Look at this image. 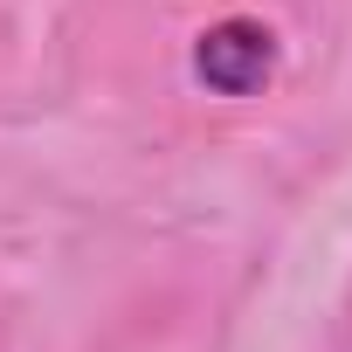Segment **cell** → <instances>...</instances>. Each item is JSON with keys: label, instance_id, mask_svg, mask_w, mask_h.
Masks as SVG:
<instances>
[{"label": "cell", "instance_id": "cell-1", "mask_svg": "<svg viewBox=\"0 0 352 352\" xmlns=\"http://www.w3.org/2000/svg\"><path fill=\"white\" fill-rule=\"evenodd\" d=\"M276 69V35L263 21H214L201 42H194V76L221 97H256Z\"/></svg>", "mask_w": 352, "mask_h": 352}]
</instances>
